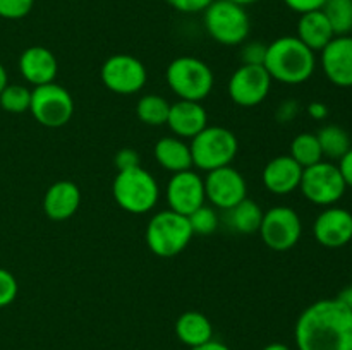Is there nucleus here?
I'll return each instance as SVG.
<instances>
[{
    "label": "nucleus",
    "instance_id": "nucleus-1",
    "mask_svg": "<svg viewBox=\"0 0 352 350\" xmlns=\"http://www.w3.org/2000/svg\"><path fill=\"white\" fill-rule=\"evenodd\" d=\"M298 350H352V311L339 299H320L299 314Z\"/></svg>",
    "mask_w": 352,
    "mask_h": 350
},
{
    "label": "nucleus",
    "instance_id": "nucleus-2",
    "mask_svg": "<svg viewBox=\"0 0 352 350\" xmlns=\"http://www.w3.org/2000/svg\"><path fill=\"white\" fill-rule=\"evenodd\" d=\"M263 67L272 81L282 84H302L316 69V55L298 36H280L267 45Z\"/></svg>",
    "mask_w": 352,
    "mask_h": 350
},
{
    "label": "nucleus",
    "instance_id": "nucleus-3",
    "mask_svg": "<svg viewBox=\"0 0 352 350\" xmlns=\"http://www.w3.org/2000/svg\"><path fill=\"white\" fill-rule=\"evenodd\" d=\"M112 196L120 209L133 215H144L157 206L160 187L153 175L143 167L117 172L112 184Z\"/></svg>",
    "mask_w": 352,
    "mask_h": 350
},
{
    "label": "nucleus",
    "instance_id": "nucleus-4",
    "mask_svg": "<svg viewBox=\"0 0 352 350\" xmlns=\"http://www.w3.org/2000/svg\"><path fill=\"white\" fill-rule=\"evenodd\" d=\"M167 84L179 100L199 102L208 98L213 89L215 75L205 60L189 55L174 58L165 71Z\"/></svg>",
    "mask_w": 352,
    "mask_h": 350
},
{
    "label": "nucleus",
    "instance_id": "nucleus-5",
    "mask_svg": "<svg viewBox=\"0 0 352 350\" xmlns=\"http://www.w3.org/2000/svg\"><path fill=\"white\" fill-rule=\"evenodd\" d=\"M195 237L188 216L179 215L172 209L157 213L146 225V246L155 256L174 257L189 246Z\"/></svg>",
    "mask_w": 352,
    "mask_h": 350
},
{
    "label": "nucleus",
    "instance_id": "nucleus-6",
    "mask_svg": "<svg viewBox=\"0 0 352 350\" xmlns=\"http://www.w3.org/2000/svg\"><path fill=\"white\" fill-rule=\"evenodd\" d=\"M205 30L217 43L226 47L243 45L251 31V21L243 5L230 0H213L203 10Z\"/></svg>",
    "mask_w": 352,
    "mask_h": 350
},
{
    "label": "nucleus",
    "instance_id": "nucleus-7",
    "mask_svg": "<svg viewBox=\"0 0 352 350\" xmlns=\"http://www.w3.org/2000/svg\"><path fill=\"white\" fill-rule=\"evenodd\" d=\"M189 150L192 167H198L203 172H212L232 163L239 151V141L227 127L206 126L201 132L192 137Z\"/></svg>",
    "mask_w": 352,
    "mask_h": 350
},
{
    "label": "nucleus",
    "instance_id": "nucleus-8",
    "mask_svg": "<svg viewBox=\"0 0 352 350\" xmlns=\"http://www.w3.org/2000/svg\"><path fill=\"white\" fill-rule=\"evenodd\" d=\"M30 112L38 124L57 129L65 126L74 115V98L55 81L34 86V89H31Z\"/></svg>",
    "mask_w": 352,
    "mask_h": 350
},
{
    "label": "nucleus",
    "instance_id": "nucleus-9",
    "mask_svg": "<svg viewBox=\"0 0 352 350\" xmlns=\"http://www.w3.org/2000/svg\"><path fill=\"white\" fill-rule=\"evenodd\" d=\"M299 189L309 202L327 208L344 198L347 185L340 175L339 167L332 161L322 160L302 170Z\"/></svg>",
    "mask_w": 352,
    "mask_h": 350
},
{
    "label": "nucleus",
    "instance_id": "nucleus-10",
    "mask_svg": "<svg viewBox=\"0 0 352 350\" xmlns=\"http://www.w3.org/2000/svg\"><path fill=\"white\" fill-rule=\"evenodd\" d=\"M258 232L268 249L284 253L299 242L302 235V223L296 209L289 206H274L263 213Z\"/></svg>",
    "mask_w": 352,
    "mask_h": 350
},
{
    "label": "nucleus",
    "instance_id": "nucleus-11",
    "mask_svg": "<svg viewBox=\"0 0 352 350\" xmlns=\"http://www.w3.org/2000/svg\"><path fill=\"white\" fill-rule=\"evenodd\" d=\"M100 79L107 89L117 95H134L144 88L148 71L143 62L129 54H116L103 62Z\"/></svg>",
    "mask_w": 352,
    "mask_h": 350
},
{
    "label": "nucleus",
    "instance_id": "nucleus-12",
    "mask_svg": "<svg viewBox=\"0 0 352 350\" xmlns=\"http://www.w3.org/2000/svg\"><path fill=\"white\" fill-rule=\"evenodd\" d=\"M203 182H205L206 201L212 202L213 208L227 211L248 198L246 178L232 165L206 172Z\"/></svg>",
    "mask_w": 352,
    "mask_h": 350
},
{
    "label": "nucleus",
    "instance_id": "nucleus-13",
    "mask_svg": "<svg viewBox=\"0 0 352 350\" xmlns=\"http://www.w3.org/2000/svg\"><path fill=\"white\" fill-rule=\"evenodd\" d=\"M272 88V78L263 65L241 64L229 79V96L239 106H256L265 102Z\"/></svg>",
    "mask_w": 352,
    "mask_h": 350
},
{
    "label": "nucleus",
    "instance_id": "nucleus-14",
    "mask_svg": "<svg viewBox=\"0 0 352 350\" xmlns=\"http://www.w3.org/2000/svg\"><path fill=\"white\" fill-rule=\"evenodd\" d=\"M165 198H167L168 209L179 215L189 216L195 209L206 202L203 177L192 170L172 174L165 189Z\"/></svg>",
    "mask_w": 352,
    "mask_h": 350
},
{
    "label": "nucleus",
    "instance_id": "nucleus-15",
    "mask_svg": "<svg viewBox=\"0 0 352 350\" xmlns=\"http://www.w3.org/2000/svg\"><path fill=\"white\" fill-rule=\"evenodd\" d=\"M313 235L327 249H340L352 240V213L340 206H327L313 223Z\"/></svg>",
    "mask_w": 352,
    "mask_h": 350
},
{
    "label": "nucleus",
    "instance_id": "nucleus-16",
    "mask_svg": "<svg viewBox=\"0 0 352 350\" xmlns=\"http://www.w3.org/2000/svg\"><path fill=\"white\" fill-rule=\"evenodd\" d=\"M320 64L323 74L339 88H352V36H336L322 51Z\"/></svg>",
    "mask_w": 352,
    "mask_h": 350
},
{
    "label": "nucleus",
    "instance_id": "nucleus-17",
    "mask_svg": "<svg viewBox=\"0 0 352 350\" xmlns=\"http://www.w3.org/2000/svg\"><path fill=\"white\" fill-rule=\"evenodd\" d=\"M302 170L305 168L291 156V154H280L275 156L265 165L261 180L267 191L277 196H287L298 191L301 184Z\"/></svg>",
    "mask_w": 352,
    "mask_h": 350
},
{
    "label": "nucleus",
    "instance_id": "nucleus-18",
    "mask_svg": "<svg viewBox=\"0 0 352 350\" xmlns=\"http://www.w3.org/2000/svg\"><path fill=\"white\" fill-rule=\"evenodd\" d=\"M167 126L181 139H192L208 126V113L199 102L179 100L170 103Z\"/></svg>",
    "mask_w": 352,
    "mask_h": 350
},
{
    "label": "nucleus",
    "instance_id": "nucleus-19",
    "mask_svg": "<svg viewBox=\"0 0 352 350\" xmlns=\"http://www.w3.org/2000/svg\"><path fill=\"white\" fill-rule=\"evenodd\" d=\"M81 206V191L71 180H57L43 196V211L54 222H65Z\"/></svg>",
    "mask_w": 352,
    "mask_h": 350
},
{
    "label": "nucleus",
    "instance_id": "nucleus-20",
    "mask_svg": "<svg viewBox=\"0 0 352 350\" xmlns=\"http://www.w3.org/2000/svg\"><path fill=\"white\" fill-rule=\"evenodd\" d=\"M19 72L33 86L48 84L57 78L58 64L48 48L34 45L26 48L19 57Z\"/></svg>",
    "mask_w": 352,
    "mask_h": 350
},
{
    "label": "nucleus",
    "instance_id": "nucleus-21",
    "mask_svg": "<svg viewBox=\"0 0 352 350\" xmlns=\"http://www.w3.org/2000/svg\"><path fill=\"white\" fill-rule=\"evenodd\" d=\"M296 36L316 54L322 51L330 41L336 38L329 19L323 14V10H311V12L299 14L298 21V34Z\"/></svg>",
    "mask_w": 352,
    "mask_h": 350
},
{
    "label": "nucleus",
    "instance_id": "nucleus-22",
    "mask_svg": "<svg viewBox=\"0 0 352 350\" xmlns=\"http://www.w3.org/2000/svg\"><path fill=\"white\" fill-rule=\"evenodd\" d=\"M153 154L157 163L172 174L191 170L192 167L189 144L177 136H165L158 139L153 148Z\"/></svg>",
    "mask_w": 352,
    "mask_h": 350
},
{
    "label": "nucleus",
    "instance_id": "nucleus-23",
    "mask_svg": "<svg viewBox=\"0 0 352 350\" xmlns=\"http://www.w3.org/2000/svg\"><path fill=\"white\" fill-rule=\"evenodd\" d=\"M175 335L184 345L192 349L213 338V326L203 312L186 311L175 321Z\"/></svg>",
    "mask_w": 352,
    "mask_h": 350
},
{
    "label": "nucleus",
    "instance_id": "nucleus-24",
    "mask_svg": "<svg viewBox=\"0 0 352 350\" xmlns=\"http://www.w3.org/2000/svg\"><path fill=\"white\" fill-rule=\"evenodd\" d=\"M263 209L253 199L246 198L226 211V222L234 232L243 235H253L260 230L263 220Z\"/></svg>",
    "mask_w": 352,
    "mask_h": 350
},
{
    "label": "nucleus",
    "instance_id": "nucleus-25",
    "mask_svg": "<svg viewBox=\"0 0 352 350\" xmlns=\"http://www.w3.org/2000/svg\"><path fill=\"white\" fill-rule=\"evenodd\" d=\"M320 148H322L323 158L339 161L347 151L351 150V137L344 127L336 126V124H327L316 132Z\"/></svg>",
    "mask_w": 352,
    "mask_h": 350
},
{
    "label": "nucleus",
    "instance_id": "nucleus-26",
    "mask_svg": "<svg viewBox=\"0 0 352 350\" xmlns=\"http://www.w3.org/2000/svg\"><path fill=\"white\" fill-rule=\"evenodd\" d=\"M170 103L160 95H143L138 100L136 115L138 119L148 126H164L167 124Z\"/></svg>",
    "mask_w": 352,
    "mask_h": 350
},
{
    "label": "nucleus",
    "instance_id": "nucleus-27",
    "mask_svg": "<svg viewBox=\"0 0 352 350\" xmlns=\"http://www.w3.org/2000/svg\"><path fill=\"white\" fill-rule=\"evenodd\" d=\"M291 154L302 168H308L311 165L323 160L322 148H320L318 137L313 132H301L292 139Z\"/></svg>",
    "mask_w": 352,
    "mask_h": 350
},
{
    "label": "nucleus",
    "instance_id": "nucleus-28",
    "mask_svg": "<svg viewBox=\"0 0 352 350\" xmlns=\"http://www.w3.org/2000/svg\"><path fill=\"white\" fill-rule=\"evenodd\" d=\"M336 36H344L352 31V0H327L322 7Z\"/></svg>",
    "mask_w": 352,
    "mask_h": 350
},
{
    "label": "nucleus",
    "instance_id": "nucleus-29",
    "mask_svg": "<svg viewBox=\"0 0 352 350\" xmlns=\"http://www.w3.org/2000/svg\"><path fill=\"white\" fill-rule=\"evenodd\" d=\"M31 89L23 84H7L0 93V106L9 113L30 112Z\"/></svg>",
    "mask_w": 352,
    "mask_h": 350
},
{
    "label": "nucleus",
    "instance_id": "nucleus-30",
    "mask_svg": "<svg viewBox=\"0 0 352 350\" xmlns=\"http://www.w3.org/2000/svg\"><path fill=\"white\" fill-rule=\"evenodd\" d=\"M189 225L195 235H212L217 229H219V215H217L213 206H199L198 209L188 216Z\"/></svg>",
    "mask_w": 352,
    "mask_h": 350
},
{
    "label": "nucleus",
    "instance_id": "nucleus-31",
    "mask_svg": "<svg viewBox=\"0 0 352 350\" xmlns=\"http://www.w3.org/2000/svg\"><path fill=\"white\" fill-rule=\"evenodd\" d=\"M34 0H0V17L16 21L23 19L31 12Z\"/></svg>",
    "mask_w": 352,
    "mask_h": 350
},
{
    "label": "nucleus",
    "instance_id": "nucleus-32",
    "mask_svg": "<svg viewBox=\"0 0 352 350\" xmlns=\"http://www.w3.org/2000/svg\"><path fill=\"white\" fill-rule=\"evenodd\" d=\"M19 292L16 277L6 268H0V307H7L12 304Z\"/></svg>",
    "mask_w": 352,
    "mask_h": 350
},
{
    "label": "nucleus",
    "instance_id": "nucleus-33",
    "mask_svg": "<svg viewBox=\"0 0 352 350\" xmlns=\"http://www.w3.org/2000/svg\"><path fill=\"white\" fill-rule=\"evenodd\" d=\"M267 57V45L261 41H244L241 48V60L246 65H263Z\"/></svg>",
    "mask_w": 352,
    "mask_h": 350
},
{
    "label": "nucleus",
    "instance_id": "nucleus-34",
    "mask_svg": "<svg viewBox=\"0 0 352 350\" xmlns=\"http://www.w3.org/2000/svg\"><path fill=\"white\" fill-rule=\"evenodd\" d=\"M113 161H116L117 172L129 170V168L140 167L141 165L140 153L136 150H133V148H122V150L117 151Z\"/></svg>",
    "mask_w": 352,
    "mask_h": 350
},
{
    "label": "nucleus",
    "instance_id": "nucleus-35",
    "mask_svg": "<svg viewBox=\"0 0 352 350\" xmlns=\"http://www.w3.org/2000/svg\"><path fill=\"white\" fill-rule=\"evenodd\" d=\"M213 0H167L170 7L184 14H196L203 12Z\"/></svg>",
    "mask_w": 352,
    "mask_h": 350
},
{
    "label": "nucleus",
    "instance_id": "nucleus-36",
    "mask_svg": "<svg viewBox=\"0 0 352 350\" xmlns=\"http://www.w3.org/2000/svg\"><path fill=\"white\" fill-rule=\"evenodd\" d=\"M299 102L296 100H285L278 105L277 112H275V117H277L278 122L285 124V122H291V120L296 119V115L299 113Z\"/></svg>",
    "mask_w": 352,
    "mask_h": 350
},
{
    "label": "nucleus",
    "instance_id": "nucleus-37",
    "mask_svg": "<svg viewBox=\"0 0 352 350\" xmlns=\"http://www.w3.org/2000/svg\"><path fill=\"white\" fill-rule=\"evenodd\" d=\"M327 0H284L285 5L298 14L311 12V10H320L325 5Z\"/></svg>",
    "mask_w": 352,
    "mask_h": 350
},
{
    "label": "nucleus",
    "instance_id": "nucleus-38",
    "mask_svg": "<svg viewBox=\"0 0 352 350\" xmlns=\"http://www.w3.org/2000/svg\"><path fill=\"white\" fill-rule=\"evenodd\" d=\"M337 167H339L340 175H342V178H344V182H346L347 187L352 189V148L347 151L346 154H344L342 158H340L339 163H337Z\"/></svg>",
    "mask_w": 352,
    "mask_h": 350
},
{
    "label": "nucleus",
    "instance_id": "nucleus-39",
    "mask_svg": "<svg viewBox=\"0 0 352 350\" xmlns=\"http://www.w3.org/2000/svg\"><path fill=\"white\" fill-rule=\"evenodd\" d=\"M306 112H308V115L313 117L315 120H323L329 117L330 110L323 102H311L306 106Z\"/></svg>",
    "mask_w": 352,
    "mask_h": 350
},
{
    "label": "nucleus",
    "instance_id": "nucleus-40",
    "mask_svg": "<svg viewBox=\"0 0 352 350\" xmlns=\"http://www.w3.org/2000/svg\"><path fill=\"white\" fill-rule=\"evenodd\" d=\"M191 350H230V347H227L226 343L219 342V340H210V342L203 343V345L192 347Z\"/></svg>",
    "mask_w": 352,
    "mask_h": 350
},
{
    "label": "nucleus",
    "instance_id": "nucleus-41",
    "mask_svg": "<svg viewBox=\"0 0 352 350\" xmlns=\"http://www.w3.org/2000/svg\"><path fill=\"white\" fill-rule=\"evenodd\" d=\"M337 299H339L340 302H344V304H346L347 307L352 311V283L347 285V287L344 288L339 295H337Z\"/></svg>",
    "mask_w": 352,
    "mask_h": 350
},
{
    "label": "nucleus",
    "instance_id": "nucleus-42",
    "mask_svg": "<svg viewBox=\"0 0 352 350\" xmlns=\"http://www.w3.org/2000/svg\"><path fill=\"white\" fill-rule=\"evenodd\" d=\"M9 84V78H7V71L2 64H0V93L3 91V88Z\"/></svg>",
    "mask_w": 352,
    "mask_h": 350
},
{
    "label": "nucleus",
    "instance_id": "nucleus-43",
    "mask_svg": "<svg viewBox=\"0 0 352 350\" xmlns=\"http://www.w3.org/2000/svg\"><path fill=\"white\" fill-rule=\"evenodd\" d=\"M263 350H292L291 347H287L285 343H280V342H274V343H268L267 347H265Z\"/></svg>",
    "mask_w": 352,
    "mask_h": 350
},
{
    "label": "nucleus",
    "instance_id": "nucleus-44",
    "mask_svg": "<svg viewBox=\"0 0 352 350\" xmlns=\"http://www.w3.org/2000/svg\"><path fill=\"white\" fill-rule=\"evenodd\" d=\"M230 2H236V3H239V5L246 7V5H251V3L258 2V0H230Z\"/></svg>",
    "mask_w": 352,
    "mask_h": 350
}]
</instances>
